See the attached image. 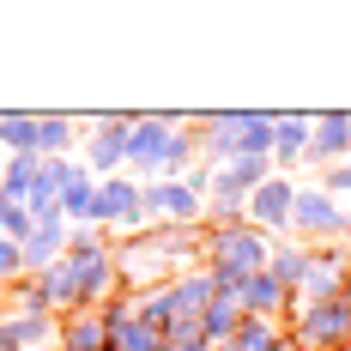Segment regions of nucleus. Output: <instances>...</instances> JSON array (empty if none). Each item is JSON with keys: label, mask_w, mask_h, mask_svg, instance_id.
Returning <instances> with one entry per match:
<instances>
[{"label": "nucleus", "mask_w": 351, "mask_h": 351, "mask_svg": "<svg viewBox=\"0 0 351 351\" xmlns=\"http://www.w3.org/2000/svg\"><path fill=\"white\" fill-rule=\"evenodd\" d=\"M152 200H158L164 212H194V194H188V188H158Z\"/></svg>", "instance_id": "0eeeda50"}, {"label": "nucleus", "mask_w": 351, "mask_h": 351, "mask_svg": "<svg viewBox=\"0 0 351 351\" xmlns=\"http://www.w3.org/2000/svg\"><path fill=\"white\" fill-rule=\"evenodd\" d=\"M346 134H351V121H346V115H333V121H321V128H315V152H327V158H339V152H346Z\"/></svg>", "instance_id": "20e7f679"}, {"label": "nucleus", "mask_w": 351, "mask_h": 351, "mask_svg": "<svg viewBox=\"0 0 351 351\" xmlns=\"http://www.w3.org/2000/svg\"><path fill=\"white\" fill-rule=\"evenodd\" d=\"M248 303H279V279H254V291H248Z\"/></svg>", "instance_id": "9d476101"}, {"label": "nucleus", "mask_w": 351, "mask_h": 351, "mask_svg": "<svg viewBox=\"0 0 351 351\" xmlns=\"http://www.w3.org/2000/svg\"><path fill=\"white\" fill-rule=\"evenodd\" d=\"M67 346H73V351H91V346H97V327H91V321H85V327H73Z\"/></svg>", "instance_id": "9b49d317"}, {"label": "nucleus", "mask_w": 351, "mask_h": 351, "mask_svg": "<svg viewBox=\"0 0 351 351\" xmlns=\"http://www.w3.org/2000/svg\"><path fill=\"white\" fill-rule=\"evenodd\" d=\"M12 267H19V254H12V248L0 243V273H12Z\"/></svg>", "instance_id": "f8f14e48"}, {"label": "nucleus", "mask_w": 351, "mask_h": 351, "mask_svg": "<svg viewBox=\"0 0 351 351\" xmlns=\"http://www.w3.org/2000/svg\"><path fill=\"white\" fill-rule=\"evenodd\" d=\"M6 145H36V128L31 121H6Z\"/></svg>", "instance_id": "1a4fd4ad"}, {"label": "nucleus", "mask_w": 351, "mask_h": 351, "mask_svg": "<svg viewBox=\"0 0 351 351\" xmlns=\"http://www.w3.org/2000/svg\"><path fill=\"white\" fill-rule=\"evenodd\" d=\"M303 333H309L315 346H339V339L351 333V303H327V309H315Z\"/></svg>", "instance_id": "f257e3e1"}, {"label": "nucleus", "mask_w": 351, "mask_h": 351, "mask_svg": "<svg viewBox=\"0 0 351 351\" xmlns=\"http://www.w3.org/2000/svg\"><path fill=\"white\" fill-rule=\"evenodd\" d=\"M273 145L279 152H303V128L297 121H273Z\"/></svg>", "instance_id": "6e6552de"}, {"label": "nucleus", "mask_w": 351, "mask_h": 351, "mask_svg": "<svg viewBox=\"0 0 351 351\" xmlns=\"http://www.w3.org/2000/svg\"><path fill=\"white\" fill-rule=\"evenodd\" d=\"M303 279H309V297H333V291H339V267L327 261V267H309Z\"/></svg>", "instance_id": "423d86ee"}, {"label": "nucleus", "mask_w": 351, "mask_h": 351, "mask_svg": "<svg viewBox=\"0 0 351 351\" xmlns=\"http://www.w3.org/2000/svg\"><path fill=\"white\" fill-rule=\"evenodd\" d=\"M297 224H339V212H333L327 194H303L297 200Z\"/></svg>", "instance_id": "39448f33"}, {"label": "nucleus", "mask_w": 351, "mask_h": 351, "mask_svg": "<svg viewBox=\"0 0 351 351\" xmlns=\"http://www.w3.org/2000/svg\"><path fill=\"white\" fill-rule=\"evenodd\" d=\"M91 212H104V218H121V212H128V218H134V188H128V182H104V194H97Z\"/></svg>", "instance_id": "7ed1b4c3"}, {"label": "nucleus", "mask_w": 351, "mask_h": 351, "mask_svg": "<svg viewBox=\"0 0 351 351\" xmlns=\"http://www.w3.org/2000/svg\"><path fill=\"white\" fill-rule=\"evenodd\" d=\"M291 206H297L291 182H261V194H254V212H261V218H285Z\"/></svg>", "instance_id": "f03ea898"}]
</instances>
